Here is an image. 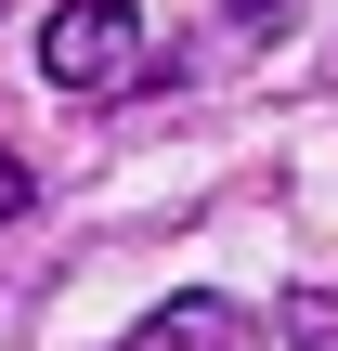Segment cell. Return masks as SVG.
<instances>
[{
	"label": "cell",
	"mask_w": 338,
	"mask_h": 351,
	"mask_svg": "<svg viewBox=\"0 0 338 351\" xmlns=\"http://www.w3.org/2000/svg\"><path fill=\"white\" fill-rule=\"evenodd\" d=\"M274 13H287V0H234V26H248V39H261V26H274Z\"/></svg>",
	"instance_id": "obj_4"
},
{
	"label": "cell",
	"mask_w": 338,
	"mask_h": 351,
	"mask_svg": "<svg viewBox=\"0 0 338 351\" xmlns=\"http://www.w3.org/2000/svg\"><path fill=\"white\" fill-rule=\"evenodd\" d=\"M39 208V182H26V156H0V221H26Z\"/></svg>",
	"instance_id": "obj_3"
},
{
	"label": "cell",
	"mask_w": 338,
	"mask_h": 351,
	"mask_svg": "<svg viewBox=\"0 0 338 351\" xmlns=\"http://www.w3.org/2000/svg\"><path fill=\"white\" fill-rule=\"evenodd\" d=\"M39 78L78 91V104L143 91V13H130V0H52V26H39Z\"/></svg>",
	"instance_id": "obj_1"
},
{
	"label": "cell",
	"mask_w": 338,
	"mask_h": 351,
	"mask_svg": "<svg viewBox=\"0 0 338 351\" xmlns=\"http://www.w3.org/2000/svg\"><path fill=\"white\" fill-rule=\"evenodd\" d=\"M117 351H248V313L195 287V300H156V313H143V326H130Z\"/></svg>",
	"instance_id": "obj_2"
},
{
	"label": "cell",
	"mask_w": 338,
	"mask_h": 351,
	"mask_svg": "<svg viewBox=\"0 0 338 351\" xmlns=\"http://www.w3.org/2000/svg\"><path fill=\"white\" fill-rule=\"evenodd\" d=\"M0 13H13V0H0Z\"/></svg>",
	"instance_id": "obj_5"
}]
</instances>
